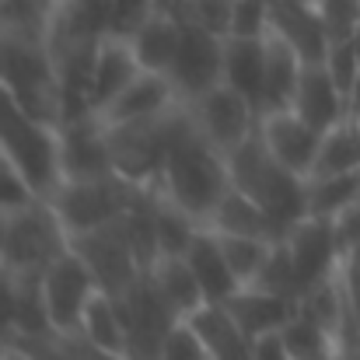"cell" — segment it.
Listing matches in <instances>:
<instances>
[{"label":"cell","instance_id":"33","mask_svg":"<svg viewBox=\"0 0 360 360\" xmlns=\"http://www.w3.org/2000/svg\"><path fill=\"white\" fill-rule=\"evenodd\" d=\"M217 235V231H214ZM221 238V248H224V255H228V262H231V269H235V276H238V283H252L255 276H259V269H262V262H266V255H269V238H252V235H217Z\"/></svg>","mask_w":360,"mask_h":360},{"label":"cell","instance_id":"37","mask_svg":"<svg viewBox=\"0 0 360 360\" xmlns=\"http://www.w3.org/2000/svg\"><path fill=\"white\" fill-rule=\"evenodd\" d=\"M322 63H326V70L333 74V81L340 84V91L350 98V95H354V88H357V81H360L357 42H354V39H350V42H333Z\"/></svg>","mask_w":360,"mask_h":360},{"label":"cell","instance_id":"20","mask_svg":"<svg viewBox=\"0 0 360 360\" xmlns=\"http://www.w3.org/2000/svg\"><path fill=\"white\" fill-rule=\"evenodd\" d=\"M224 304L235 315V322L245 329L248 340L273 333V329H283L290 322V315L297 311L294 297H283V294H273V290H262V287H252V283L238 287Z\"/></svg>","mask_w":360,"mask_h":360},{"label":"cell","instance_id":"41","mask_svg":"<svg viewBox=\"0 0 360 360\" xmlns=\"http://www.w3.org/2000/svg\"><path fill=\"white\" fill-rule=\"evenodd\" d=\"M60 347L67 350L70 360H129V357H120V354H109V350L95 347V343L84 340L81 333H63V336H60Z\"/></svg>","mask_w":360,"mask_h":360},{"label":"cell","instance_id":"3","mask_svg":"<svg viewBox=\"0 0 360 360\" xmlns=\"http://www.w3.org/2000/svg\"><path fill=\"white\" fill-rule=\"evenodd\" d=\"M228 172H231V186L245 189L269 217L273 224V238L280 241L301 217H308V179L283 168L255 136H248L241 147L228 154Z\"/></svg>","mask_w":360,"mask_h":360},{"label":"cell","instance_id":"47","mask_svg":"<svg viewBox=\"0 0 360 360\" xmlns=\"http://www.w3.org/2000/svg\"><path fill=\"white\" fill-rule=\"evenodd\" d=\"M32 4H39V7L46 11V18H49V11H53L56 4H63V0H32Z\"/></svg>","mask_w":360,"mask_h":360},{"label":"cell","instance_id":"12","mask_svg":"<svg viewBox=\"0 0 360 360\" xmlns=\"http://www.w3.org/2000/svg\"><path fill=\"white\" fill-rule=\"evenodd\" d=\"M221 63H224V39L214 32L182 25L179 53L168 70V81L175 84L182 102H193L214 84H221Z\"/></svg>","mask_w":360,"mask_h":360},{"label":"cell","instance_id":"45","mask_svg":"<svg viewBox=\"0 0 360 360\" xmlns=\"http://www.w3.org/2000/svg\"><path fill=\"white\" fill-rule=\"evenodd\" d=\"M186 0H150V14H168V18H179Z\"/></svg>","mask_w":360,"mask_h":360},{"label":"cell","instance_id":"35","mask_svg":"<svg viewBox=\"0 0 360 360\" xmlns=\"http://www.w3.org/2000/svg\"><path fill=\"white\" fill-rule=\"evenodd\" d=\"M231 18H235V0H186L182 11H179L182 25L214 32L221 39L231 35Z\"/></svg>","mask_w":360,"mask_h":360},{"label":"cell","instance_id":"8","mask_svg":"<svg viewBox=\"0 0 360 360\" xmlns=\"http://www.w3.org/2000/svg\"><path fill=\"white\" fill-rule=\"evenodd\" d=\"M193 120L200 122L203 136L228 158L235 147H241L248 136H255L259 129V105L248 102L245 95H238L235 88H228L224 81L214 84L210 91H203L200 98L189 102Z\"/></svg>","mask_w":360,"mask_h":360},{"label":"cell","instance_id":"14","mask_svg":"<svg viewBox=\"0 0 360 360\" xmlns=\"http://www.w3.org/2000/svg\"><path fill=\"white\" fill-rule=\"evenodd\" d=\"M60 168L63 179H102L116 172L109 133L95 116H81L60 126Z\"/></svg>","mask_w":360,"mask_h":360},{"label":"cell","instance_id":"1","mask_svg":"<svg viewBox=\"0 0 360 360\" xmlns=\"http://www.w3.org/2000/svg\"><path fill=\"white\" fill-rule=\"evenodd\" d=\"M228 186H231L228 158L203 136L200 122L193 120L189 102H179L165 168L154 189L168 196L172 203H179L182 210H189L200 224H207V217L228 193Z\"/></svg>","mask_w":360,"mask_h":360},{"label":"cell","instance_id":"24","mask_svg":"<svg viewBox=\"0 0 360 360\" xmlns=\"http://www.w3.org/2000/svg\"><path fill=\"white\" fill-rule=\"evenodd\" d=\"M186 262L193 266V273H196L207 301H228L241 287L235 269H231V262H228V255H224V248H221V238L210 228H203L196 235V241L186 252Z\"/></svg>","mask_w":360,"mask_h":360},{"label":"cell","instance_id":"26","mask_svg":"<svg viewBox=\"0 0 360 360\" xmlns=\"http://www.w3.org/2000/svg\"><path fill=\"white\" fill-rule=\"evenodd\" d=\"M56 336L46 294H42V276L21 273L14 276V315H11V343L18 340H49Z\"/></svg>","mask_w":360,"mask_h":360},{"label":"cell","instance_id":"5","mask_svg":"<svg viewBox=\"0 0 360 360\" xmlns=\"http://www.w3.org/2000/svg\"><path fill=\"white\" fill-rule=\"evenodd\" d=\"M136 193H140L136 182L112 172L102 179H63L56 186V193L49 196V203L60 214L67 235L74 238V235H84V231H95L102 224L120 221L129 210Z\"/></svg>","mask_w":360,"mask_h":360},{"label":"cell","instance_id":"18","mask_svg":"<svg viewBox=\"0 0 360 360\" xmlns=\"http://www.w3.org/2000/svg\"><path fill=\"white\" fill-rule=\"evenodd\" d=\"M136 74H140V63H136V56H133L129 39H126V35H105V39L98 42L95 67H91V84H88L91 116L102 112Z\"/></svg>","mask_w":360,"mask_h":360},{"label":"cell","instance_id":"49","mask_svg":"<svg viewBox=\"0 0 360 360\" xmlns=\"http://www.w3.org/2000/svg\"><path fill=\"white\" fill-rule=\"evenodd\" d=\"M4 354H7V343H0V360H4Z\"/></svg>","mask_w":360,"mask_h":360},{"label":"cell","instance_id":"29","mask_svg":"<svg viewBox=\"0 0 360 360\" xmlns=\"http://www.w3.org/2000/svg\"><path fill=\"white\" fill-rule=\"evenodd\" d=\"M340 172H360V120L354 116L322 133L315 168H311V175H340Z\"/></svg>","mask_w":360,"mask_h":360},{"label":"cell","instance_id":"39","mask_svg":"<svg viewBox=\"0 0 360 360\" xmlns=\"http://www.w3.org/2000/svg\"><path fill=\"white\" fill-rule=\"evenodd\" d=\"M340 283H343V294H347V311H350V343L360 336V248L343 252L340 259ZM350 343L343 350H350Z\"/></svg>","mask_w":360,"mask_h":360},{"label":"cell","instance_id":"38","mask_svg":"<svg viewBox=\"0 0 360 360\" xmlns=\"http://www.w3.org/2000/svg\"><path fill=\"white\" fill-rule=\"evenodd\" d=\"M158 360H210V354H207L203 340L196 336V329H193L186 319H179V322L168 329V336L161 340Z\"/></svg>","mask_w":360,"mask_h":360},{"label":"cell","instance_id":"42","mask_svg":"<svg viewBox=\"0 0 360 360\" xmlns=\"http://www.w3.org/2000/svg\"><path fill=\"white\" fill-rule=\"evenodd\" d=\"M252 360H290L287 343H283V333L273 329V333L255 336V340H252Z\"/></svg>","mask_w":360,"mask_h":360},{"label":"cell","instance_id":"4","mask_svg":"<svg viewBox=\"0 0 360 360\" xmlns=\"http://www.w3.org/2000/svg\"><path fill=\"white\" fill-rule=\"evenodd\" d=\"M67 248H70V235L60 214L53 210V203L42 196L0 217V262L14 276L21 273L42 276Z\"/></svg>","mask_w":360,"mask_h":360},{"label":"cell","instance_id":"19","mask_svg":"<svg viewBox=\"0 0 360 360\" xmlns=\"http://www.w3.org/2000/svg\"><path fill=\"white\" fill-rule=\"evenodd\" d=\"M186 322L203 340L210 360H252V340L245 336L224 301H203Z\"/></svg>","mask_w":360,"mask_h":360},{"label":"cell","instance_id":"15","mask_svg":"<svg viewBox=\"0 0 360 360\" xmlns=\"http://www.w3.org/2000/svg\"><path fill=\"white\" fill-rule=\"evenodd\" d=\"M175 102H179V91H175V84L168 81V74L140 70L102 112H95V120L102 122L105 129H116V126H129V122L154 120V116H161L165 109H172Z\"/></svg>","mask_w":360,"mask_h":360},{"label":"cell","instance_id":"30","mask_svg":"<svg viewBox=\"0 0 360 360\" xmlns=\"http://www.w3.org/2000/svg\"><path fill=\"white\" fill-rule=\"evenodd\" d=\"M207 224H200L189 210L172 203L154 189V235H158V255H186L189 245Z\"/></svg>","mask_w":360,"mask_h":360},{"label":"cell","instance_id":"46","mask_svg":"<svg viewBox=\"0 0 360 360\" xmlns=\"http://www.w3.org/2000/svg\"><path fill=\"white\" fill-rule=\"evenodd\" d=\"M350 116L360 120V81H357V88H354V95H350Z\"/></svg>","mask_w":360,"mask_h":360},{"label":"cell","instance_id":"22","mask_svg":"<svg viewBox=\"0 0 360 360\" xmlns=\"http://www.w3.org/2000/svg\"><path fill=\"white\" fill-rule=\"evenodd\" d=\"M301 70H304L301 53L283 35L266 28V81H262V105H259V112L290 109L297 81H301Z\"/></svg>","mask_w":360,"mask_h":360},{"label":"cell","instance_id":"7","mask_svg":"<svg viewBox=\"0 0 360 360\" xmlns=\"http://www.w3.org/2000/svg\"><path fill=\"white\" fill-rule=\"evenodd\" d=\"M120 297V311L126 322V357L129 360H158L161 340L179 322V315L168 308V301L158 294L147 273H140Z\"/></svg>","mask_w":360,"mask_h":360},{"label":"cell","instance_id":"48","mask_svg":"<svg viewBox=\"0 0 360 360\" xmlns=\"http://www.w3.org/2000/svg\"><path fill=\"white\" fill-rule=\"evenodd\" d=\"M329 360H354V357H350V354H347V350H340V354H336V357H329Z\"/></svg>","mask_w":360,"mask_h":360},{"label":"cell","instance_id":"28","mask_svg":"<svg viewBox=\"0 0 360 360\" xmlns=\"http://www.w3.org/2000/svg\"><path fill=\"white\" fill-rule=\"evenodd\" d=\"M74 333H81L84 340H91L95 347H102L109 354L126 357V322H122L120 311V297L98 287L91 294V301H88L84 315H81V326Z\"/></svg>","mask_w":360,"mask_h":360},{"label":"cell","instance_id":"16","mask_svg":"<svg viewBox=\"0 0 360 360\" xmlns=\"http://www.w3.org/2000/svg\"><path fill=\"white\" fill-rule=\"evenodd\" d=\"M290 109L308 126H315L319 133H326V129H333L336 122H343L350 116V98L340 91V84L333 81V74L326 70V63H304Z\"/></svg>","mask_w":360,"mask_h":360},{"label":"cell","instance_id":"23","mask_svg":"<svg viewBox=\"0 0 360 360\" xmlns=\"http://www.w3.org/2000/svg\"><path fill=\"white\" fill-rule=\"evenodd\" d=\"M133 46V56L140 63V70L150 74H168L179 53V39H182V21L168 18V14H147L133 35H126Z\"/></svg>","mask_w":360,"mask_h":360},{"label":"cell","instance_id":"43","mask_svg":"<svg viewBox=\"0 0 360 360\" xmlns=\"http://www.w3.org/2000/svg\"><path fill=\"white\" fill-rule=\"evenodd\" d=\"M336 235H340V248L343 252L360 248V203H354L347 214L336 217Z\"/></svg>","mask_w":360,"mask_h":360},{"label":"cell","instance_id":"31","mask_svg":"<svg viewBox=\"0 0 360 360\" xmlns=\"http://www.w3.org/2000/svg\"><path fill=\"white\" fill-rule=\"evenodd\" d=\"M354 203H360V172L311 175L308 179V214L336 221Z\"/></svg>","mask_w":360,"mask_h":360},{"label":"cell","instance_id":"44","mask_svg":"<svg viewBox=\"0 0 360 360\" xmlns=\"http://www.w3.org/2000/svg\"><path fill=\"white\" fill-rule=\"evenodd\" d=\"M14 347H21L32 360H70L67 350L60 347V336H49V340H18Z\"/></svg>","mask_w":360,"mask_h":360},{"label":"cell","instance_id":"9","mask_svg":"<svg viewBox=\"0 0 360 360\" xmlns=\"http://www.w3.org/2000/svg\"><path fill=\"white\" fill-rule=\"evenodd\" d=\"M95 290H98V280H95L91 266L70 245L42 273V294H46V308H49V319H53L56 336L74 333L81 326V315H84V308H88V301H91Z\"/></svg>","mask_w":360,"mask_h":360},{"label":"cell","instance_id":"40","mask_svg":"<svg viewBox=\"0 0 360 360\" xmlns=\"http://www.w3.org/2000/svg\"><path fill=\"white\" fill-rule=\"evenodd\" d=\"M269 28V0H235L231 35H266Z\"/></svg>","mask_w":360,"mask_h":360},{"label":"cell","instance_id":"34","mask_svg":"<svg viewBox=\"0 0 360 360\" xmlns=\"http://www.w3.org/2000/svg\"><path fill=\"white\" fill-rule=\"evenodd\" d=\"M252 287H262V290H273V294H283V297H294V301L301 297V287H297V276H294V262H290L283 241L269 245V255H266L259 276L252 280Z\"/></svg>","mask_w":360,"mask_h":360},{"label":"cell","instance_id":"21","mask_svg":"<svg viewBox=\"0 0 360 360\" xmlns=\"http://www.w3.org/2000/svg\"><path fill=\"white\" fill-rule=\"evenodd\" d=\"M221 81L235 88L248 102L262 105V81H266V35H228L224 39V63Z\"/></svg>","mask_w":360,"mask_h":360},{"label":"cell","instance_id":"25","mask_svg":"<svg viewBox=\"0 0 360 360\" xmlns=\"http://www.w3.org/2000/svg\"><path fill=\"white\" fill-rule=\"evenodd\" d=\"M147 276H150V283L158 287V294L168 301V308L179 319H189L207 301L193 266L186 262V255H158L154 266L147 269Z\"/></svg>","mask_w":360,"mask_h":360},{"label":"cell","instance_id":"27","mask_svg":"<svg viewBox=\"0 0 360 360\" xmlns=\"http://www.w3.org/2000/svg\"><path fill=\"white\" fill-rule=\"evenodd\" d=\"M207 228L217 235H252V238H273V224L266 217V210L238 186H228V193L221 196V203L214 207V214L207 217Z\"/></svg>","mask_w":360,"mask_h":360},{"label":"cell","instance_id":"17","mask_svg":"<svg viewBox=\"0 0 360 360\" xmlns=\"http://www.w3.org/2000/svg\"><path fill=\"white\" fill-rule=\"evenodd\" d=\"M269 28L283 35L304 63H322L329 53V35L311 0H269Z\"/></svg>","mask_w":360,"mask_h":360},{"label":"cell","instance_id":"36","mask_svg":"<svg viewBox=\"0 0 360 360\" xmlns=\"http://www.w3.org/2000/svg\"><path fill=\"white\" fill-rule=\"evenodd\" d=\"M315 14L326 25L329 46L333 42H350L360 32V0H311Z\"/></svg>","mask_w":360,"mask_h":360},{"label":"cell","instance_id":"50","mask_svg":"<svg viewBox=\"0 0 360 360\" xmlns=\"http://www.w3.org/2000/svg\"><path fill=\"white\" fill-rule=\"evenodd\" d=\"M354 42H357V53H360V32H357V39H354Z\"/></svg>","mask_w":360,"mask_h":360},{"label":"cell","instance_id":"6","mask_svg":"<svg viewBox=\"0 0 360 360\" xmlns=\"http://www.w3.org/2000/svg\"><path fill=\"white\" fill-rule=\"evenodd\" d=\"M182 102V98H179ZM165 109L161 116L143 122H129V126H116L105 129L109 133V147H112V165L116 172L126 175L136 186H158L161 168H165V154H168V140H172V122H175V109Z\"/></svg>","mask_w":360,"mask_h":360},{"label":"cell","instance_id":"2","mask_svg":"<svg viewBox=\"0 0 360 360\" xmlns=\"http://www.w3.org/2000/svg\"><path fill=\"white\" fill-rule=\"evenodd\" d=\"M0 158L25 179V186L49 200L63 182L60 168V126L39 120L0 81Z\"/></svg>","mask_w":360,"mask_h":360},{"label":"cell","instance_id":"11","mask_svg":"<svg viewBox=\"0 0 360 360\" xmlns=\"http://www.w3.org/2000/svg\"><path fill=\"white\" fill-rule=\"evenodd\" d=\"M280 241L287 245V255L294 262V276H297L301 294L340 269L343 248H340V235H336V221H329V217L308 214Z\"/></svg>","mask_w":360,"mask_h":360},{"label":"cell","instance_id":"13","mask_svg":"<svg viewBox=\"0 0 360 360\" xmlns=\"http://www.w3.org/2000/svg\"><path fill=\"white\" fill-rule=\"evenodd\" d=\"M259 140L283 168L308 179L311 168H315L322 133L315 126H308L294 109H273V112L259 116Z\"/></svg>","mask_w":360,"mask_h":360},{"label":"cell","instance_id":"32","mask_svg":"<svg viewBox=\"0 0 360 360\" xmlns=\"http://www.w3.org/2000/svg\"><path fill=\"white\" fill-rule=\"evenodd\" d=\"M280 333H283V343H287L290 360H329L343 350L340 340L322 322H315L308 311H301V308L290 315V322Z\"/></svg>","mask_w":360,"mask_h":360},{"label":"cell","instance_id":"10","mask_svg":"<svg viewBox=\"0 0 360 360\" xmlns=\"http://www.w3.org/2000/svg\"><path fill=\"white\" fill-rule=\"evenodd\" d=\"M70 245L81 252V259L91 266L98 287L109 290V294H122L143 273V266H140V259H136V252L129 245V235L122 228V217L112 221V224L95 228V231L74 235Z\"/></svg>","mask_w":360,"mask_h":360}]
</instances>
